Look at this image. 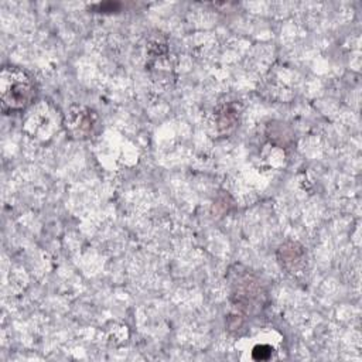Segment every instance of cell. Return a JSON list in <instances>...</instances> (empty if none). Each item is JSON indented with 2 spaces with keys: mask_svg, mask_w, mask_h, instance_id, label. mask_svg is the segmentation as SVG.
Returning a JSON list of instances; mask_svg holds the SVG:
<instances>
[{
  "mask_svg": "<svg viewBox=\"0 0 362 362\" xmlns=\"http://www.w3.org/2000/svg\"><path fill=\"white\" fill-rule=\"evenodd\" d=\"M35 96V86L31 76L17 68L4 66L0 76V98L4 112L25 109Z\"/></svg>",
  "mask_w": 362,
  "mask_h": 362,
  "instance_id": "1",
  "label": "cell"
},
{
  "mask_svg": "<svg viewBox=\"0 0 362 362\" xmlns=\"http://www.w3.org/2000/svg\"><path fill=\"white\" fill-rule=\"evenodd\" d=\"M232 296L235 297L236 307L249 313L255 307H262L264 293L259 280L246 273L238 274V279L233 283Z\"/></svg>",
  "mask_w": 362,
  "mask_h": 362,
  "instance_id": "2",
  "label": "cell"
},
{
  "mask_svg": "<svg viewBox=\"0 0 362 362\" xmlns=\"http://www.w3.org/2000/svg\"><path fill=\"white\" fill-rule=\"evenodd\" d=\"M66 127L75 134V137H88L92 134L93 127L96 126V115L90 109L83 106L72 107L68 113Z\"/></svg>",
  "mask_w": 362,
  "mask_h": 362,
  "instance_id": "3",
  "label": "cell"
},
{
  "mask_svg": "<svg viewBox=\"0 0 362 362\" xmlns=\"http://www.w3.org/2000/svg\"><path fill=\"white\" fill-rule=\"evenodd\" d=\"M272 354H273V348L269 345H256L252 351V356L256 361H266L272 358Z\"/></svg>",
  "mask_w": 362,
  "mask_h": 362,
  "instance_id": "4",
  "label": "cell"
}]
</instances>
